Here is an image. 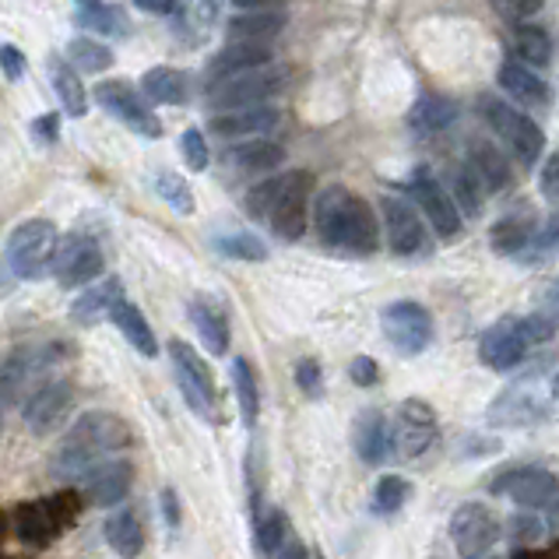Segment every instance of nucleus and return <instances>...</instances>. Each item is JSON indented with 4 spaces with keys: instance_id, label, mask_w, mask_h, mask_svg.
I'll list each match as a JSON object with an SVG mask.
<instances>
[{
    "instance_id": "1",
    "label": "nucleus",
    "mask_w": 559,
    "mask_h": 559,
    "mask_svg": "<svg viewBox=\"0 0 559 559\" xmlns=\"http://www.w3.org/2000/svg\"><path fill=\"white\" fill-rule=\"evenodd\" d=\"M134 443V429L127 426L120 415L114 412H85L78 419L63 443L57 447V454L50 461V472L63 483H82V475L109 454L123 451Z\"/></svg>"
},
{
    "instance_id": "2",
    "label": "nucleus",
    "mask_w": 559,
    "mask_h": 559,
    "mask_svg": "<svg viewBox=\"0 0 559 559\" xmlns=\"http://www.w3.org/2000/svg\"><path fill=\"white\" fill-rule=\"evenodd\" d=\"M313 226L321 239L345 253H373L380 247V226L373 207L345 187H328L313 201Z\"/></svg>"
},
{
    "instance_id": "3",
    "label": "nucleus",
    "mask_w": 559,
    "mask_h": 559,
    "mask_svg": "<svg viewBox=\"0 0 559 559\" xmlns=\"http://www.w3.org/2000/svg\"><path fill=\"white\" fill-rule=\"evenodd\" d=\"M552 334H556V321L549 313L503 317V321H497L483 338H478V359H483L489 370L507 373L524 362L532 345L549 342Z\"/></svg>"
},
{
    "instance_id": "4",
    "label": "nucleus",
    "mask_w": 559,
    "mask_h": 559,
    "mask_svg": "<svg viewBox=\"0 0 559 559\" xmlns=\"http://www.w3.org/2000/svg\"><path fill=\"white\" fill-rule=\"evenodd\" d=\"M78 514H82V500L78 492H53L46 500H28L14 507V535H19L28 549H46L53 542L74 528Z\"/></svg>"
},
{
    "instance_id": "5",
    "label": "nucleus",
    "mask_w": 559,
    "mask_h": 559,
    "mask_svg": "<svg viewBox=\"0 0 559 559\" xmlns=\"http://www.w3.org/2000/svg\"><path fill=\"white\" fill-rule=\"evenodd\" d=\"M556 391V388H552ZM546 380L538 377H524L514 380L510 388L489 405V423L500 429H524V426H538L552 419L556 402Z\"/></svg>"
},
{
    "instance_id": "6",
    "label": "nucleus",
    "mask_w": 559,
    "mask_h": 559,
    "mask_svg": "<svg viewBox=\"0 0 559 559\" xmlns=\"http://www.w3.org/2000/svg\"><path fill=\"white\" fill-rule=\"evenodd\" d=\"M57 243H60V233H57L53 222H46V218H28V222H22V226L8 236V247H4V253H8V267H11L19 278L36 282V278H43L46 271L53 267Z\"/></svg>"
},
{
    "instance_id": "7",
    "label": "nucleus",
    "mask_w": 559,
    "mask_h": 559,
    "mask_svg": "<svg viewBox=\"0 0 559 559\" xmlns=\"http://www.w3.org/2000/svg\"><path fill=\"white\" fill-rule=\"evenodd\" d=\"M310 190H313V177L307 169L275 177V190H271V204H267L264 218L271 222V229H275L282 239H299L307 233Z\"/></svg>"
},
{
    "instance_id": "8",
    "label": "nucleus",
    "mask_w": 559,
    "mask_h": 559,
    "mask_svg": "<svg viewBox=\"0 0 559 559\" xmlns=\"http://www.w3.org/2000/svg\"><path fill=\"white\" fill-rule=\"evenodd\" d=\"M489 492L514 500L518 507L542 510L559 500V478L538 465H510L489 478Z\"/></svg>"
},
{
    "instance_id": "9",
    "label": "nucleus",
    "mask_w": 559,
    "mask_h": 559,
    "mask_svg": "<svg viewBox=\"0 0 559 559\" xmlns=\"http://www.w3.org/2000/svg\"><path fill=\"white\" fill-rule=\"evenodd\" d=\"M285 88V71L267 63V68H253L243 74H233L226 82L212 85V106L218 114L226 109H247V106H264L271 95H278Z\"/></svg>"
},
{
    "instance_id": "10",
    "label": "nucleus",
    "mask_w": 559,
    "mask_h": 559,
    "mask_svg": "<svg viewBox=\"0 0 559 559\" xmlns=\"http://www.w3.org/2000/svg\"><path fill=\"white\" fill-rule=\"evenodd\" d=\"M483 114L489 120V127L497 131V138L503 141V145L518 155V163L528 169L538 163L542 148H546V134L538 131V123L528 120L524 114H518L514 106H507L500 99H486L483 103Z\"/></svg>"
},
{
    "instance_id": "11",
    "label": "nucleus",
    "mask_w": 559,
    "mask_h": 559,
    "mask_svg": "<svg viewBox=\"0 0 559 559\" xmlns=\"http://www.w3.org/2000/svg\"><path fill=\"white\" fill-rule=\"evenodd\" d=\"M169 359H173V373H177L180 394H183V402L190 405V412L212 419L215 405H218V394H215V377L204 366V359L183 338L169 342Z\"/></svg>"
},
{
    "instance_id": "12",
    "label": "nucleus",
    "mask_w": 559,
    "mask_h": 559,
    "mask_svg": "<svg viewBox=\"0 0 559 559\" xmlns=\"http://www.w3.org/2000/svg\"><path fill=\"white\" fill-rule=\"evenodd\" d=\"M53 278L60 289H82V285H92L95 278L106 271V258L99 243H95L92 236H82V233H71L63 236L57 243V253H53Z\"/></svg>"
},
{
    "instance_id": "13",
    "label": "nucleus",
    "mask_w": 559,
    "mask_h": 559,
    "mask_svg": "<svg viewBox=\"0 0 559 559\" xmlns=\"http://www.w3.org/2000/svg\"><path fill=\"white\" fill-rule=\"evenodd\" d=\"M391 433H394V451L402 457L408 461L426 457L440 440V423H437L433 405L423 402V397H408V402L397 405Z\"/></svg>"
},
{
    "instance_id": "14",
    "label": "nucleus",
    "mask_w": 559,
    "mask_h": 559,
    "mask_svg": "<svg viewBox=\"0 0 559 559\" xmlns=\"http://www.w3.org/2000/svg\"><path fill=\"white\" fill-rule=\"evenodd\" d=\"M57 345H36V348H19L8 362L0 366V405L25 402L36 391V383H43L46 370L57 362Z\"/></svg>"
},
{
    "instance_id": "15",
    "label": "nucleus",
    "mask_w": 559,
    "mask_h": 559,
    "mask_svg": "<svg viewBox=\"0 0 559 559\" xmlns=\"http://www.w3.org/2000/svg\"><path fill=\"white\" fill-rule=\"evenodd\" d=\"M383 334L388 342L397 348L402 356H419L433 345V317L423 307V302L412 299H397L383 310Z\"/></svg>"
},
{
    "instance_id": "16",
    "label": "nucleus",
    "mask_w": 559,
    "mask_h": 559,
    "mask_svg": "<svg viewBox=\"0 0 559 559\" xmlns=\"http://www.w3.org/2000/svg\"><path fill=\"white\" fill-rule=\"evenodd\" d=\"M500 538V521L486 503H461L451 514V542L461 559H483Z\"/></svg>"
},
{
    "instance_id": "17",
    "label": "nucleus",
    "mask_w": 559,
    "mask_h": 559,
    "mask_svg": "<svg viewBox=\"0 0 559 559\" xmlns=\"http://www.w3.org/2000/svg\"><path fill=\"white\" fill-rule=\"evenodd\" d=\"M95 99H99V106L106 109L109 117H117L120 123H127L134 134H141V138H158V134H163V123H158V117L145 106L141 92H134L127 82H103V85H95Z\"/></svg>"
},
{
    "instance_id": "18",
    "label": "nucleus",
    "mask_w": 559,
    "mask_h": 559,
    "mask_svg": "<svg viewBox=\"0 0 559 559\" xmlns=\"http://www.w3.org/2000/svg\"><path fill=\"white\" fill-rule=\"evenodd\" d=\"M71 405H74V388L68 380H43L39 388L22 402L25 426L36 437L53 433V429L63 423V415L71 412Z\"/></svg>"
},
{
    "instance_id": "19",
    "label": "nucleus",
    "mask_w": 559,
    "mask_h": 559,
    "mask_svg": "<svg viewBox=\"0 0 559 559\" xmlns=\"http://www.w3.org/2000/svg\"><path fill=\"white\" fill-rule=\"evenodd\" d=\"M134 486V465L123 457H103L82 475V489L92 507H117Z\"/></svg>"
},
{
    "instance_id": "20",
    "label": "nucleus",
    "mask_w": 559,
    "mask_h": 559,
    "mask_svg": "<svg viewBox=\"0 0 559 559\" xmlns=\"http://www.w3.org/2000/svg\"><path fill=\"white\" fill-rule=\"evenodd\" d=\"M412 198H415V204L423 207V215L433 222V229L440 233V239H454L461 233V212H457L454 198L447 194V190L440 187V180L429 177L426 169L415 173Z\"/></svg>"
},
{
    "instance_id": "21",
    "label": "nucleus",
    "mask_w": 559,
    "mask_h": 559,
    "mask_svg": "<svg viewBox=\"0 0 559 559\" xmlns=\"http://www.w3.org/2000/svg\"><path fill=\"white\" fill-rule=\"evenodd\" d=\"M383 229H388V243L397 258H412L426 247V229H423V218L419 212L402 201V198H383Z\"/></svg>"
},
{
    "instance_id": "22",
    "label": "nucleus",
    "mask_w": 559,
    "mask_h": 559,
    "mask_svg": "<svg viewBox=\"0 0 559 559\" xmlns=\"http://www.w3.org/2000/svg\"><path fill=\"white\" fill-rule=\"evenodd\" d=\"M356 454L366 461V465H383L394 454V433L388 415L377 408H366L356 423Z\"/></svg>"
},
{
    "instance_id": "23",
    "label": "nucleus",
    "mask_w": 559,
    "mask_h": 559,
    "mask_svg": "<svg viewBox=\"0 0 559 559\" xmlns=\"http://www.w3.org/2000/svg\"><path fill=\"white\" fill-rule=\"evenodd\" d=\"M267 63H271V46L267 43H239V39H233L226 50L212 60V85L226 82V78H233V74L253 71V68H267Z\"/></svg>"
},
{
    "instance_id": "24",
    "label": "nucleus",
    "mask_w": 559,
    "mask_h": 559,
    "mask_svg": "<svg viewBox=\"0 0 559 559\" xmlns=\"http://www.w3.org/2000/svg\"><path fill=\"white\" fill-rule=\"evenodd\" d=\"M278 123V109L271 106H247V109H226L212 120V131L222 138H250L264 134Z\"/></svg>"
},
{
    "instance_id": "25",
    "label": "nucleus",
    "mask_w": 559,
    "mask_h": 559,
    "mask_svg": "<svg viewBox=\"0 0 559 559\" xmlns=\"http://www.w3.org/2000/svg\"><path fill=\"white\" fill-rule=\"evenodd\" d=\"M103 535H106V546L120 552L123 559H134V556H141V549H145V524H141L138 510H131V507H120L117 514L106 521Z\"/></svg>"
},
{
    "instance_id": "26",
    "label": "nucleus",
    "mask_w": 559,
    "mask_h": 559,
    "mask_svg": "<svg viewBox=\"0 0 559 559\" xmlns=\"http://www.w3.org/2000/svg\"><path fill=\"white\" fill-rule=\"evenodd\" d=\"M190 324L198 328L201 342L212 356L229 353V321H226V313H222V307H215V302H207V299L190 302Z\"/></svg>"
},
{
    "instance_id": "27",
    "label": "nucleus",
    "mask_w": 559,
    "mask_h": 559,
    "mask_svg": "<svg viewBox=\"0 0 559 559\" xmlns=\"http://www.w3.org/2000/svg\"><path fill=\"white\" fill-rule=\"evenodd\" d=\"M109 321H114L117 328H120V334L127 342H131L141 356H158V342H155V331L148 328V321H145V313H141L134 302H127L123 296L114 302V310H109Z\"/></svg>"
},
{
    "instance_id": "28",
    "label": "nucleus",
    "mask_w": 559,
    "mask_h": 559,
    "mask_svg": "<svg viewBox=\"0 0 559 559\" xmlns=\"http://www.w3.org/2000/svg\"><path fill=\"white\" fill-rule=\"evenodd\" d=\"M472 173L478 183H486L489 190H507L514 183V169H510L507 155L492 145V141H475L472 145Z\"/></svg>"
},
{
    "instance_id": "29",
    "label": "nucleus",
    "mask_w": 559,
    "mask_h": 559,
    "mask_svg": "<svg viewBox=\"0 0 559 559\" xmlns=\"http://www.w3.org/2000/svg\"><path fill=\"white\" fill-rule=\"evenodd\" d=\"M120 299V282L117 278H106L99 285H92L88 293H82L74 299V307H71V317H74V324H85L92 328L95 321H103V317H109V310H114V302Z\"/></svg>"
},
{
    "instance_id": "30",
    "label": "nucleus",
    "mask_w": 559,
    "mask_h": 559,
    "mask_svg": "<svg viewBox=\"0 0 559 559\" xmlns=\"http://www.w3.org/2000/svg\"><path fill=\"white\" fill-rule=\"evenodd\" d=\"M285 28L282 11H243L229 22V36L239 43H271Z\"/></svg>"
},
{
    "instance_id": "31",
    "label": "nucleus",
    "mask_w": 559,
    "mask_h": 559,
    "mask_svg": "<svg viewBox=\"0 0 559 559\" xmlns=\"http://www.w3.org/2000/svg\"><path fill=\"white\" fill-rule=\"evenodd\" d=\"M500 88L514 95V99L535 103V106L549 103V88H546V82H542V78H538L535 71L524 68L521 60H507L503 68H500Z\"/></svg>"
},
{
    "instance_id": "32",
    "label": "nucleus",
    "mask_w": 559,
    "mask_h": 559,
    "mask_svg": "<svg viewBox=\"0 0 559 559\" xmlns=\"http://www.w3.org/2000/svg\"><path fill=\"white\" fill-rule=\"evenodd\" d=\"M50 78H53V88H57V99L63 106L68 117H85L88 114V92L82 85V78L71 68V63L53 60L50 63Z\"/></svg>"
},
{
    "instance_id": "33",
    "label": "nucleus",
    "mask_w": 559,
    "mask_h": 559,
    "mask_svg": "<svg viewBox=\"0 0 559 559\" xmlns=\"http://www.w3.org/2000/svg\"><path fill=\"white\" fill-rule=\"evenodd\" d=\"M454 120H457V103L443 99V95H423L408 114V123L423 134H437L443 127H451Z\"/></svg>"
},
{
    "instance_id": "34",
    "label": "nucleus",
    "mask_w": 559,
    "mask_h": 559,
    "mask_svg": "<svg viewBox=\"0 0 559 559\" xmlns=\"http://www.w3.org/2000/svg\"><path fill=\"white\" fill-rule=\"evenodd\" d=\"M233 391H236L243 423L253 426L258 423V412H261V383H258V373H253L250 359H243V356L233 359Z\"/></svg>"
},
{
    "instance_id": "35",
    "label": "nucleus",
    "mask_w": 559,
    "mask_h": 559,
    "mask_svg": "<svg viewBox=\"0 0 559 559\" xmlns=\"http://www.w3.org/2000/svg\"><path fill=\"white\" fill-rule=\"evenodd\" d=\"M141 92H145L152 103L177 106L187 99V78L173 68H152L145 78H141Z\"/></svg>"
},
{
    "instance_id": "36",
    "label": "nucleus",
    "mask_w": 559,
    "mask_h": 559,
    "mask_svg": "<svg viewBox=\"0 0 559 559\" xmlns=\"http://www.w3.org/2000/svg\"><path fill=\"white\" fill-rule=\"evenodd\" d=\"M68 60H71V68H74V71L103 74V71L114 68V50H109V46H103L99 39L82 36V39H74V43L68 46Z\"/></svg>"
},
{
    "instance_id": "37",
    "label": "nucleus",
    "mask_w": 559,
    "mask_h": 559,
    "mask_svg": "<svg viewBox=\"0 0 559 559\" xmlns=\"http://www.w3.org/2000/svg\"><path fill=\"white\" fill-rule=\"evenodd\" d=\"M233 158H236L239 169L261 173V177H264V173L278 169L285 163V152L275 145V141H247V145H236Z\"/></svg>"
},
{
    "instance_id": "38",
    "label": "nucleus",
    "mask_w": 559,
    "mask_h": 559,
    "mask_svg": "<svg viewBox=\"0 0 559 559\" xmlns=\"http://www.w3.org/2000/svg\"><path fill=\"white\" fill-rule=\"evenodd\" d=\"M489 243L497 253H518L532 243V218L528 215H507L489 233Z\"/></svg>"
},
{
    "instance_id": "39",
    "label": "nucleus",
    "mask_w": 559,
    "mask_h": 559,
    "mask_svg": "<svg viewBox=\"0 0 559 559\" xmlns=\"http://www.w3.org/2000/svg\"><path fill=\"white\" fill-rule=\"evenodd\" d=\"M412 497V486H408V478L402 475H383L377 489H373V514H397Z\"/></svg>"
},
{
    "instance_id": "40",
    "label": "nucleus",
    "mask_w": 559,
    "mask_h": 559,
    "mask_svg": "<svg viewBox=\"0 0 559 559\" xmlns=\"http://www.w3.org/2000/svg\"><path fill=\"white\" fill-rule=\"evenodd\" d=\"M285 542H289V518H285L282 510L258 514V549L264 556H278Z\"/></svg>"
},
{
    "instance_id": "41",
    "label": "nucleus",
    "mask_w": 559,
    "mask_h": 559,
    "mask_svg": "<svg viewBox=\"0 0 559 559\" xmlns=\"http://www.w3.org/2000/svg\"><path fill=\"white\" fill-rule=\"evenodd\" d=\"M215 247H218V253H226V258H233V261H250V264H258V261L267 258V247L261 243L258 236H250V233L218 236V239H215Z\"/></svg>"
},
{
    "instance_id": "42",
    "label": "nucleus",
    "mask_w": 559,
    "mask_h": 559,
    "mask_svg": "<svg viewBox=\"0 0 559 559\" xmlns=\"http://www.w3.org/2000/svg\"><path fill=\"white\" fill-rule=\"evenodd\" d=\"M514 43H518V53L524 57V63H538L542 68V63L552 60V39L535 25H518Z\"/></svg>"
},
{
    "instance_id": "43",
    "label": "nucleus",
    "mask_w": 559,
    "mask_h": 559,
    "mask_svg": "<svg viewBox=\"0 0 559 559\" xmlns=\"http://www.w3.org/2000/svg\"><path fill=\"white\" fill-rule=\"evenodd\" d=\"M155 190H158V198H163L173 212H180V215H194V194H190V187L183 177H177V173H158V180H155Z\"/></svg>"
},
{
    "instance_id": "44",
    "label": "nucleus",
    "mask_w": 559,
    "mask_h": 559,
    "mask_svg": "<svg viewBox=\"0 0 559 559\" xmlns=\"http://www.w3.org/2000/svg\"><path fill=\"white\" fill-rule=\"evenodd\" d=\"M451 183H454V204L457 212H468V215H478V207H483V194H478V177L472 169L457 166L451 173Z\"/></svg>"
},
{
    "instance_id": "45",
    "label": "nucleus",
    "mask_w": 559,
    "mask_h": 559,
    "mask_svg": "<svg viewBox=\"0 0 559 559\" xmlns=\"http://www.w3.org/2000/svg\"><path fill=\"white\" fill-rule=\"evenodd\" d=\"M82 25H88L92 32H103V36H120V32H127V19L120 14V8H85L82 19H78Z\"/></svg>"
},
{
    "instance_id": "46",
    "label": "nucleus",
    "mask_w": 559,
    "mask_h": 559,
    "mask_svg": "<svg viewBox=\"0 0 559 559\" xmlns=\"http://www.w3.org/2000/svg\"><path fill=\"white\" fill-rule=\"evenodd\" d=\"M296 383H299V391L307 394V397H321V391H324L321 362H317V359H299L296 362Z\"/></svg>"
},
{
    "instance_id": "47",
    "label": "nucleus",
    "mask_w": 559,
    "mask_h": 559,
    "mask_svg": "<svg viewBox=\"0 0 559 559\" xmlns=\"http://www.w3.org/2000/svg\"><path fill=\"white\" fill-rule=\"evenodd\" d=\"M489 4H492V11L500 14V19L524 22V19H532V14H538L546 0H489Z\"/></svg>"
},
{
    "instance_id": "48",
    "label": "nucleus",
    "mask_w": 559,
    "mask_h": 559,
    "mask_svg": "<svg viewBox=\"0 0 559 559\" xmlns=\"http://www.w3.org/2000/svg\"><path fill=\"white\" fill-rule=\"evenodd\" d=\"M183 158H187V166L194 169V173H201V169H207V145H204V134L201 131H183Z\"/></svg>"
},
{
    "instance_id": "49",
    "label": "nucleus",
    "mask_w": 559,
    "mask_h": 559,
    "mask_svg": "<svg viewBox=\"0 0 559 559\" xmlns=\"http://www.w3.org/2000/svg\"><path fill=\"white\" fill-rule=\"evenodd\" d=\"M0 71H4L11 82H19L25 74V53L19 46H0Z\"/></svg>"
},
{
    "instance_id": "50",
    "label": "nucleus",
    "mask_w": 559,
    "mask_h": 559,
    "mask_svg": "<svg viewBox=\"0 0 559 559\" xmlns=\"http://www.w3.org/2000/svg\"><path fill=\"white\" fill-rule=\"evenodd\" d=\"M348 373H353V380L359 383V388H373V383L380 380V366L370 356H356V362L348 366Z\"/></svg>"
},
{
    "instance_id": "51",
    "label": "nucleus",
    "mask_w": 559,
    "mask_h": 559,
    "mask_svg": "<svg viewBox=\"0 0 559 559\" xmlns=\"http://www.w3.org/2000/svg\"><path fill=\"white\" fill-rule=\"evenodd\" d=\"M271 190H275V177H267L264 183H258L247 194V207H250V215H258V218H264V212H267V204H271Z\"/></svg>"
},
{
    "instance_id": "52",
    "label": "nucleus",
    "mask_w": 559,
    "mask_h": 559,
    "mask_svg": "<svg viewBox=\"0 0 559 559\" xmlns=\"http://www.w3.org/2000/svg\"><path fill=\"white\" fill-rule=\"evenodd\" d=\"M538 187H542V194H546L549 201H559V152H552L549 163L542 166V180H538Z\"/></svg>"
},
{
    "instance_id": "53",
    "label": "nucleus",
    "mask_w": 559,
    "mask_h": 559,
    "mask_svg": "<svg viewBox=\"0 0 559 559\" xmlns=\"http://www.w3.org/2000/svg\"><path fill=\"white\" fill-rule=\"evenodd\" d=\"M163 518H166V528L177 532V524H180V500H177V489H163Z\"/></svg>"
},
{
    "instance_id": "54",
    "label": "nucleus",
    "mask_w": 559,
    "mask_h": 559,
    "mask_svg": "<svg viewBox=\"0 0 559 559\" xmlns=\"http://www.w3.org/2000/svg\"><path fill=\"white\" fill-rule=\"evenodd\" d=\"M57 114H46V117H39L36 120V127H32V134H36V138H43V141H53L57 138Z\"/></svg>"
},
{
    "instance_id": "55",
    "label": "nucleus",
    "mask_w": 559,
    "mask_h": 559,
    "mask_svg": "<svg viewBox=\"0 0 559 559\" xmlns=\"http://www.w3.org/2000/svg\"><path fill=\"white\" fill-rule=\"evenodd\" d=\"M134 8L152 11V14H173L177 11V0H134Z\"/></svg>"
},
{
    "instance_id": "56",
    "label": "nucleus",
    "mask_w": 559,
    "mask_h": 559,
    "mask_svg": "<svg viewBox=\"0 0 559 559\" xmlns=\"http://www.w3.org/2000/svg\"><path fill=\"white\" fill-rule=\"evenodd\" d=\"M278 4H285V0H233V8L239 11H271Z\"/></svg>"
},
{
    "instance_id": "57",
    "label": "nucleus",
    "mask_w": 559,
    "mask_h": 559,
    "mask_svg": "<svg viewBox=\"0 0 559 559\" xmlns=\"http://www.w3.org/2000/svg\"><path fill=\"white\" fill-rule=\"evenodd\" d=\"M282 559H310V552H307V546H302V542H296V538H289L282 546V552H278Z\"/></svg>"
},
{
    "instance_id": "58",
    "label": "nucleus",
    "mask_w": 559,
    "mask_h": 559,
    "mask_svg": "<svg viewBox=\"0 0 559 559\" xmlns=\"http://www.w3.org/2000/svg\"><path fill=\"white\" fill-rule=\"evenodd\" d=\"M514 524H518V528H514V535H518V538H521V535H524V538H535V535L542 532L535 518H518Z\"/></svg>"
},
{
    "instance_id": "59",
    "label": "nucleus",
    "mask_w": 559,
    "mask_h": 559,
    "mask_svg": "<svg viewBox=\"0 0 559 559\" xmlns=\"http://www.w3.org/2000/svg\"><path fill=\"white\" fill-rule=\"evenodd\" d=\"M556 243H559V212L549 218L546 233H542V247H556Z\"/></svg>"
},
{
    "instance_id": "60",
    "label": "nucleus",
    "mask_w": 559,
    "mask_h": 559,
    "mask_svg": "<svg viewBox=\"0 0 559 559\" xmlns=\"http://www.w3.org/2000/svg\"><path fill=\"white\" fill-rule=\"evenodd\" d=\"M510 559H559L556 552H546V549H518Z\"/></svg>"
},
{
    "instance_id": "61",
    "label": "nucleus",
    "mask_w": 559,
    "mask_h": 559,
    "mask_svg": "<svg viewBox=\"0 0 559 559\" xmlns=\"http://www.w3.org/2000/svg\"><path fill=\"white\" fill-rule=\"evenodd\" d=\"M546 302H549V317L559 324V282L549 289V296H546Z\"/></svg>"
},
{
    "instance_id": "62",
    "label": "nucleus",
    "mask_w": 559,
    "mask_h": 559,
    "mask_svg": "<svg viewBox=\"0 0 559 559\" xmlns=\"http://www.w3.org/2000/svg\"><path fill=\"white\" fill-rule=\"evenodd\" d=\"M82 8H99V0H78Z\"/></svg>"
},
{
    "instance_id": "63",
    "label": "nucleus",
    "mask_w": 559,
    "mask_h": 559,
    "mask_svg": "<svg viewBox=\"0 0 559 559\" xmlns=\"http://www.w3.org/2000/svg\"><path fill=\"white\" fill-rule=\"evenodd\" d=\"M556 394H559V377H556Z\"/></svg>"
},
{
    "instance_id": "64",
    "label": "nucleus",
    "mask_w": 559,
    "mask_h": 559,
    "mask_svg": "<svg viewBox=\"0 0 559 559\" xmlns=\"http://www.w3.org/2000/svg\"><path fill=\"white\" fill-rule=\"evenodd\" d=\"M317 559H324V556H317Z\"/></svg>"
}]
</instances>
